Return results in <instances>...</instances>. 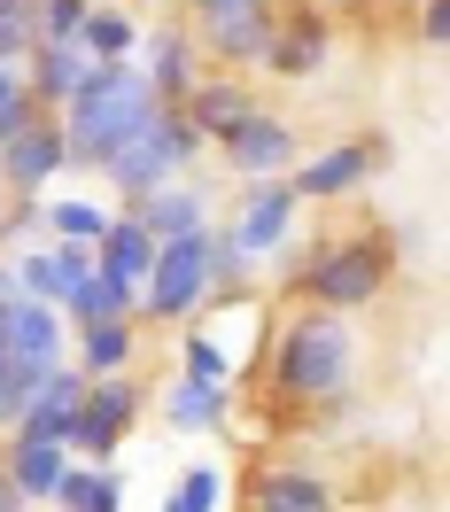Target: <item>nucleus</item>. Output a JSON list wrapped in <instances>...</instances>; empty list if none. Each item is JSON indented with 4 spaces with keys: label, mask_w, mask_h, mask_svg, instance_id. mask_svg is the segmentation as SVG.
Segmentation results:
<instances>
[{
    "label": "nucleus",
    "mask_w": 450,
    "mask_h": 512,
    "mask_svg": "<svg viewBox=\"0 0 450 512\" xmlns=\"http://www.w3.org/2000/svg\"><path fill=\"white\" fill-rule=\"evenodd\" d=\"M249 381L303 419H334L365 381V334L350 311H319V303H288L280 326H264ZM241 381V388H249Z\"/></svg>",
    "instance_id": "obj_1"
},
{
    "label": "nucleus",
    "mask_w": 450,
    "mask_h": 512,
    "mask_svg": "<svg viewBox=\"0 0 450 512\" xmlns=\"http://www.w3.org/2000/svg\"><path fill=\"white\" fill-rule=\"evenodd\" d=\"M140 357V326L109 319V326H70V365L78 373H132Z\"/></svg>",
    "instance_id": "obj_23"
},
{
    "label": "nucleus",
    "mask_w": 450,
    "mask_h": 512,
    "mask_svg": "<svg viewBox=\"0 0 450 512\" xmlns=\"http://www.w3.org/2000/svg\"><path fill=\"white\" fill-rule=\"evenodd\" d=\"M47 505H55V512H125V481H117V466H86V458H70Z\"/></svg>",
    "instance_id": "obj_24"
},
{
    "label": "nucleus",
    "mask_w": 450,
    "mask_h": 512,
    "mask_svg": "<svg viewBox=\"0 0 450 512\" xmlns=\"http://www.w3.org/2000/svg\"><path fill=\"white\" fill-rule=\"evenodd\" d=\"M86 47L78 39H32V55H24V86H32V101L47 109V117H63L70 101H78V86H86Z\"/></svg>",
    "instance_id": "obj_17"
},
{
    "label": "nucleus",
    "mask_w": 450,
    "mask_h": 512,
    "mask_svg": "<svg viewBox=\"0 0 450 512\" xmlns=\"http://www.w3.org/2000/svg\"><path fill=\"white\" fill-rule=\"evenodd\" d=\"M117 218V202H94V194H55V202H39V225H47V241H86L94 249L101 233Z\"/></svg>",
    "instance_id": "obj_26"
},
{
    "label": "nucleus",
    "mask_w": 450,
    "mask_h": 512,
    "mask_svg": "<svg viewBox=\"0 0 450 512\" xmlns=\"http://www.w3.org/2000/svg\"><path fill=\"white\" fill-rule=\"evenodd\" d=\"M148 264H156V241H148V233H140V225L117 210V218H109V233L94 241V272L109 280V288H125L132 303H140V288H148Z\"/></svg>",
    "instance_id": "obj_21"
},
{
    "label": "nucleus",
    "mask_w": 450,
    "mask_h": 512,
    "mask_svg": "<svg viewBox=\"0 0 450 512\" xmlns=\"http://www.w3.org/2000/svg\"><path fill=\"white\" fill-rule=\"evenodd\" d=\"M132 63H140V78H148V94L163 101V109H179V101L194 94V78H202V47L187 39V24L179 16H156V24H140V47H132Z\"/></svg>",
    "instance_id": "obj_12"
},
{
    "label": "nucleus",
    "mask_w": 450,
    "mask_h": 512,
    "mask_svg": "<svg viewBox=\"0 0 450 512\" xmlns=\"http://www.w3.org/2000/svg\"><path fill=\"white\" fill-rule=\"evenodd\" d=\"M241 512H342V489L311 466H295V458H272L249 474V505Z\"/></svg>",
    "instance_id": "obj_16"
},
{
    "label": "nucleus",
    "mask_w": 450,
    "mask_h": 512,
    "mask_svg": "<svg viewBox=\"0 0 450 512\" xmlns=\"http://www.w3.org/2000/svg\"><path fill=\"white\" fill-rule=\"evenodd\" d=\"M78 388H86V373H78V365H55V373L32 388V404L16 412L8 435H16V443H63V435H70V412H78Z\"/></svg>",
    "instance_id": "obj_19"
},
{
    "label": "nucleus",
    "mask_w": 450,
    "mask_h": 512,
    "mask_svg": "<svg viewBox=\"0 0 450 512\" xmlns=\"http://www.w3.org/2000/svg\"><path fill=\"white\" fill-rule=\"evenodd\" d=\"M218 225H225V241L249 256V272H264V264H272V256L295 241V225H303V202H295L288 179H241V194H225Z\"/></svg>",
    "instance_id": "obj_8"
},
{
    "label": "nucleus",
    "mask_w": 450,
    "mask_h": 512,
    "mask_svg": "<svg viewBox=\"0 0 450 512\" xmlns=\"http://www.w3.org/2000/svg\"><path fill=\"white\" fill-rule=\"evenodd\" d=\"M202 156H210V140H202V132H194L179 109H156V117H148V125H140L125 148H117V156L101 163V179L117 187V202H132V194H148V187L187 179Z\"/></svg>",
    "instance_id": "obj_4"
},
{
    "label": "nucleus",
    "mask_w": 450,
    "mask_h": 512,
    "mask_svg": "<svg viewBox=\"0 0 450 512\" xmlns=\"http://www.w3.org/2000/svg\"><path fill=\"white\" fill-rule=\"evenodd\" d=\"M419 39H427V47L450 39V0H419Z\"/></svg>",
    "instance_id": "obj_35"
},
{
    "label": "nucleus",
    "mask_w": 450,
    "mask_h": 512,
    "mask_svg": "<svg viewBox=\"0 0 450 512\" xmlns=\"http://www.w3.org/2000/svg\"><path fill=\"white\" fill-rule=\"evenodd\" d=\"M187 16V39L202 47V63L210 70H249L264 63V47H272V32H280V0H179Z\"/></svg>",
    "instance_id": "obj_5"
},
{
    "label": "nucleus",
    "mask_w": 450,
    "mask_h": 512,
    "mask_svg": "<svg viewBox=\"0 0 450 512\" xmlns=\"http://www.w3.org/2000/svg\"><path fill=\"white\" fill-rule=\"evenodd\" d=\"M381 171H388V140L381 132H350V140H334V148L295 163L288 187H295V202L311 210V202H350V194H365Z\"/></svg>",
    "instance_id": "obj_9"
},
{
    "label": "nucleus",
    "mask_w": 450,
    "mask_h": 512,
    "mask_svg": "<svg viewBox=\"0 0 450 512\" xmlns=\"http://www.w3.org/2000/svg\"><path fill=\"white\" fill-rule=\"evenodd\" d=\"M32 117H47V109H39L32 86H24V63H0V140H8V132H24Z\"/></svg>",
    "instance_id": "obj_30"
},
{
    "label": "nucleus",
    "mask_w": 450,
    "mask_h": 512,
    "mask_svg": "<svg viewBox=\"0 0 450 512\" xmlns=\"http://www.w3.org/2000/svg\"><path fill=\"white\" fill-rule=\"evenodd\" d=\"M140 412H148V388L132 381V373H86L63 450H70V458H86V466H117V450L132 443Z\"/></svg>",
    "instance_id": "obj_6"
},
{
    "label": "nucleus",
    "mask_w": 450,
    "mask_h": 512,
    "mask_svg": "<svg viewBox=\"0 0 450 512\" xmlns=\"http://www.w3.org/2000/svg\"><path fill=\"white\" fill-rule=\"evenodd\" d=\"M396 280V233L381 218L350 225V233H319V241H288L280 272H272V303H319V311H373Z\"/></svg>",
    "instance_id": "obj_2"
},
{
    "label": "nucleus",
    "mask_w": 450,
    "mask_h": 512,
    "mask_svg": "<svg viewBox=\"0 0 450 512\" xmlns=\"http://www.w3.org/2000/svg\"><path fill=\"white\" fill-rule=\"evenodd\" d=\"M210 148H218V163L233 179H288L295 163H303V132H295L280 109H249V117L233 132H218Z\"/></svg>",
    "instance_id": "obj_10"
},
{
    "label": "nucleus",
    "mask_w": 450,
    "mask_h": 512,
    "mask_svg": "<svg viewBox=\"0 0 450 512\" xmlns=\"http://www.w3.org/2000/svg\"><path fill=\"white\" fill-rule=\"evenodd\" d=\"M326 63H334V16H326L319 0H280V32H272L257 70H272L280 86H303Z\"/></svg>",
    "instance_id": "obj_11"
},
{
    "label": "nucleus",
    "mask_w": 450,
    "mask_h": 512,
    "mask_svg": "<svg viewBox=\"0 0 450 512\" xmlns=\"http://www.w3.org/2000/svg\"><path fill=\"white\" fill-rule=\"evenodd\" d=\"M140 8H179V0H140Z\"/></svg>",
    "instance_id": "obj_37"
},
{
    "label": "nucleus",
    "mask_w": 450,
    "mask_h": 512,
    "mask_svg": "<svg viewBox=\"0 0 450 512\" xmlns=\"http://www.w3.org/2000/svg\"><path fill=\"white\" fill-rule=\"evenodd\" d=\"M47 381V373H32V365H16V357H0V435L16 427V412L32 404V388Z\"/></svg>",
    "instance_id": "obj_32"
},
{
    "label": "nucleus",
    "mask_w": 450,
    "mask_h": 512,
    "mask_svg": "<svg viewBox=\"0 0 450 512\" xmlns=\"http://www.w3.org/2000/svg\"><path fill=\"white\" fill-rule=\"evenodd\" d=\"M32 16H0V63H24V55H32Z\"/></svg>",
    "instance_id": "obj_34"
},
{
    "label": "nucleus",
    "mask_w": 450,
    "mask_h": 512,
    "mask_svg": "<svg viewBox=\"0 0 450 512\" xmlns=\"http://www.w3.org/2000/svg\"><path fill=\"white\" fill-rule=\"evenodd\" d=\"M249 109H264V101H257V86H249L241 70H202V78H194V94L179 101V117H187V125L202 132V140L233 132L241 117H249Z\"/></svg>",
    "instance_id": "obj_18"
},
{
    "label": "nucleus",
    "mask_w": 450,
    "mask_h": 512,
    "mask_svg": "<svg viewBox=\"0 0 450 512\" xmlns=\"http://www.w3.org/2000/svg\"><path fill=\"white\" fill-rule=\"evenodd\" d=\"M55 179H70L63 117H32L24 132H8V140H0V194H47Z\"/></svg>",
    "instance_id": "obj_13"
},
{
    "label": "nucleus",
    "mask_w": 450,
    "mask_h": 512,
    "mask_svg": "<svg viewBox=\"0 0 450 512\" xmlns=\"http://www.w3.org/2000/svg\"><path fill=\"white\" fill-rule=\"evenodd\" d=\"M16 295H24V288H16V264H8V256H0V311H8V303H16Z\"/></svg>",
    "instance_id": "obj_36"
},
{
    "label": "nucleus",
    "mask_w": 450,
    "mask_h": 512,
    "mask_svg": "<svg viewBox=\"0 0 450 512\" xmlns=\"http://www.w3.org/2000/svg\"><path fill=\"white\" fill-rule=\"evenodd\" d=\"M225 505H233V481L210 458H194L187 474L171 481V497H163V512H225Z\"/></svg>",
    "instance_id": "obj_28"
},
{
    "label": "nucleus",
    "mask_w": 450,
    "mask_h": 512,
    "mask_svg": "<svg viewBox=\"0 0 450 512\" xmlns=\"http://www.w3.org/2000/svg\"><path fill=\"white\" fill-rule=\"evenodd\" d=\"M0 210H8V194H0Z\"/></svg>",
    "instance_id": "obj_38"
},
{
    "label": "nucleus",
    "mask_w": 450,
    "mask_h": 512,
    "mask_svg": "<svg viewBox=\"0 0 450 512\" xmlns=\"http://www.w3.org/2000/svg\"><path fill=\"white\" fill-rule=\"evenodd\" d=\"M156 109H163V101L148 94L140 63H94V70H86V86H78V101L63 109V156H70V171H78V179H101V163L117 156Z\"/></svg>",
    "instance_id": "obj_3"
},
{
    "label": "nucleus",
    "mask_w": 450,
    "mask_h": 512,
    "mask_svg": "<svg viewBox=\"0 0 450 512\" xmlns=\"http://www.w3.org/2000/svg\"><path fill=\"white\" fill-rule=\"evenodd\" d=\"M148 241H187V233H202V225L218 218V202H210V187H194V179H171V187H148L132 194V202H117Z\"/></svg>",
    "instance_id": "obj_15"
},
{
    "label": "nucleus",
    "mask_w": 450,
    "mask_h": 512,
    "mask_svg": "<svg viewBox=\"0 0 450 512\" xmlns=\"http://www.w3.org/2000/svg\"><path fill=\"white\" fill-rule=\"evenodd\" d=\"M70 450L63 443H16V435H0V474L16 481V497L24 505H47L55 497V481H63Z\"/></svg>",
    "instance_id": "obj_22"
},
{
    "label": "nucleus",
    "mask_w": 450,
    "mask_h": 512,
    "mask_svg": "<svg viewBox=\"0 0 450 512\" xmlns=\"http://www.w3.org/2000/svg\"><path fill=\"white\" fill-rule=\"evenodd\" d=\"M0 350L16 357V365H32V373H55L70 365V326L55 303H39V295H16L8 311H0Z\"/></svg>",
    "instance_id": "obj_14"
},
{
    "label": "nucleus",
    "mask_w": 450,
    "mask_h": 512,
    "mask_svg": "<svg viewBox=\"0 0 450 512\" xmlns=\"http://www.w3.org/2000/svg\"><path fill=\"white\" fill-rule=\"evenodd\" d=\"M179 373H187V381H225V388H241V365H233V350H225L210 326H179Z\"/></svg>",
    "instance_id": "obj_27"
},
{
    "label": "nucleus",
    "mask_w": 450,
    "mask_h": 512,
    "mask_svg": "<svg viewBox=\"0 0 450 512\" xmlns=\"http://www.w3.org/2000/svg\"><path fill=\"white\" fill-rule=\"evenodd\" d=\"M55 311H63V326H109V319H132V295L109 288V280L94 272V280H86V288H70Z\"/></svg>",
    "instance_id": "obj_29"
},
{
    "label": "nucleus",
    "mask_w": 450,
    "mask_h": 512,
    "mask_svg": "<svg viewBox=\"0 0 450 512\" xmlns=\"http://www.w3.org/2000/svg\"><path fill=\"white\" fill-rule=\"evenodd\" d=\"M0 357H8V350H0Z\"/></svg>",
    "instance_id": "obj_39"
},
{
    "label": "nucleus",
    "mask_w": 450,
    "mask_h": 512,
    "mask_svg": "<svg viewBox=\"0 0 450 512\" xmlns=\"http://www.w3.org/2000/svg\"><path fill=\"white\" fill-rule=\"evenodd\" d=\"M86 8H94V0H32V32L39 39H78Z\"/></svg>",
    "instance_id": "obj_33"
},
{
    "label": "nucleus",
    "mask_w": 450,
    "mask_h": 512,
    "mask_svg": "<svg viewBox=\"0 0 450 512\" xmlns=\"http://www.w3.org/2000/svg\"><path fill=\"white\" fill-rule=\"evenodd\" d=\"M78 47H86V63H132V47H140V16L94 0V8H86V24H78Z\"/></svg>",
    "instance_id": "obj_25"
},
{
    "label": "nucleus",
    "mask_w": 450,
    "mask_h": 512,
    "mask_svg": "<svg viewBox=\"0 0 450 512\" xmlns=\"http://www.w3.org/2000/svg\"><path fill=\"white\" fill-rule=\"evenodd\" d=\"M202 233H210V225H202ZM202 233H187V241H156L148 288H140V303H132V326H140V334L194 326V311L210 303V256H202Z\"/></svg>",
    "instance_id": "obj_7"
},
{
    "label": "nucleus",
    "mask_w": 450,
    "mask_h": 512,
    "mask_svg": "<svg viewBox=\"0 0 450 512\" xmlns=\"http://www.w3.org/2000/svg\"><path fill=\"white\" fill-rule=\"evenodd\" d=\"M47 264H55V303L94 280V249H86V241H47Z\"/></svg>",
    "instance_id": "obj_31"
},
{
    "label": "nucleus",
    "mask_w": 450,
    "mask_h": 512,
    "mask_svg": "<svg viewBox=\"0 0 450 512\" xmlns=\"http://www.w3.org/2000/svg\"><path fill=\"white\" fill-rule=\"evenodd\" d=\"M233 404H241V388L225 381H179L163 388V427H179V435H225L233 427Z\"/></svg>",
    "instance_id": "obj_20"
}]
</instances>
